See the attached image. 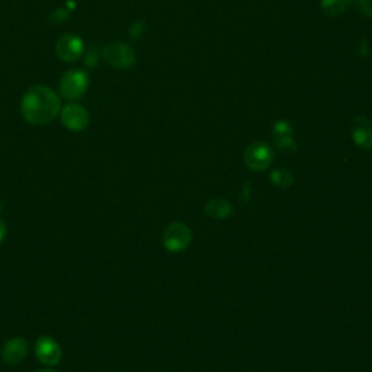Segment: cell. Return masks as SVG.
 <instances>
[{"mask_svg": "<svg viewBox=\"0 0 372 372\" xmlns=\"http://www.w3.org/2000/svg\"><path fill=\"white\" fill-rule=\"evenodd\" d=\"M6 234H8V227L5 221L0 220V243H3V240L6 238Z\"/></svg>", "mask_w": 372, "mask_h": 372, "instance_id": "cell-17", "label": "cell"}, {"mask_svg": "<svg viewBox=\"0 0 372 372\" xmlns=\"http://www.w3.org/2000/svg\"><path fill=\"white\" fill-rule=\"evenodd\" d=\"M204 213L207 214V217L213 218V220H227V218H230L233 216L234 207L227 200L216 198V200H209L205 204Z\"/></svg>", "mask_w": 372, "mask_h": 372, "instance_id": "cell-11", "label": "cell"}, {"mask_svg": "<svg viewBox=\"0 0 372 372\" xmlns=\"http://www.w3.org/2000/svg\"><path fill=\"white\" fill-rule=\"evenodd\" d=\"M192 241V232L185 223H170L163 233V246L170 253H181Z\"/></svg>", "mask_w": 372, "mask_h": 372, "instance_id": "cell-3", "label": "cell"}, {"mask_svg": "<svg viewBox=\"0 0 372 372\" xmlns=\"http://www.w3.org/2000/svg\"><path fill=\"white\" fill-rule=\"evenodd\" d=\"M273 137V144L275 147L284 150V152H294L297 150V143L294 141L293 136H288V137Z\"/></svg>", "mask_w": 372, "mask_h": 372, "instance_id": "cell-14", "label": "cell"}, {"mask_svg": "<svg viewBox=\"0 0 372 372\" xmlns=\"http://www.w3.org/2000/svg\"><path fill=\"white\" fill-rule=\"evenodd\" d=\"M61 122L70 131H83L89 125V112L77 104H69L61 111Z\"/></svg>", "mask_w": 372, "mask_h": 372, "instance_id": "cell-6", "label": "cell"}, {"mask_svg": "<svg viewBox=\"0 0 372 372\" xmlns=\"http://www.w3.org/2000/svg\"><path fill=\"white\" fill-rule=\"evenodd\" d=\"M273 161V152L265 141H254L246 149L245 163L253 172L266 170Z\"/></svg>", "mask_w": 372, "mask_h": 372, "instance_id": "cell-5", "label": "cell"}, {"mask_svg": "<svg viewBox=\"0 0 372 372\" xmlns=\"http://www.w3.org/2000/svg\"><path fill=\"white\" fill-rule=\"evenodd\" d=\"M0 213H2V204H0Z\"/></svg>", "mask_w": 372, "mask_h": 372, "instance_id": "cell-19", "label": "cell"}, {"mask_svg": "<svg viewBox=\"0 0 372 372\" xmlns=\"http://www.w3.org/2000/svg\"><path fill=\"white\" fill-rule=\"evenodd\" d=\"M56 53L63 61H76L83 53V41L74 34L63 35L56 44Z\"/></svg>", "mask_w": 372, "mask_h": 372, "instance_id": "cell-7", "label": "cell"}, {"mask_svg": "<svg viewBox=\"0 0 372 372\" xmlns=\"http://www.w3.org/2000/svg\"><path fill=\"white\" fill-rule=\"evenodd\" d=\"M89 88V76L85 70L72 69L60 80L58 90L64 99L76 101L86 93Z\"/></svg>", "mask_w": 372, "mask_h": 372, "instance_id": "cell-2", "label": "cell"}, {"mask_svg": "<svg viewBox=\"0 0 372 372\" xmlns=\"http://www.w3.org/2000/svg\"><path fill=\"white\" fill-rule=\"evenodd\" d=\"M352 5V0H321V10L327 16H339L345 13Z\"/></svg>", "mask_w": 372, "mask_h": 372, "instance_id": "cell-13", "label": "cell"}, {"mask_svg": "<svg viewBox=\"0 0 372 372\" xmlns=\"http://www.w3.org/2000/svg\"><path fill=\"white\" fill-rule=\"evenodd\" d=\"M104 58L112 67L127 70L136 64V53L131 47L124 42H111L104 48Z\"/></svg>", "mask_w": 372, "mask_h": 372, "instance_id": "cell-4", "label": "cell"}, {"mask_svg": "<svg viewBox=\"0 0 372 372\" xmlns=\"http://www.w3.org/2000/svg\"><path fill=\"white\" fill-rule=\"evenodd\" d=\"M293 134H294V129L288 121L281 120L273 125L272 136H275V137H288V136H293Z\"/></svg>", "mask_w": 372, "mask_h": 372, "instance_id": "cell-15", "label": "cell"}, {"mask_svg": "<svg viewBox=\"0 0 372 372\" xmlns=\"http://www.w3.org/2000/svg\"><path fill=\"white\" fill-rule=\"evenodd\" d=\"M29 345L24 337H13L8 341L2 348V359L8 365H18L21 364L28 355Z\"/></svg>", "mask_w": 372, "mask_h": 372, "instance_id": "cell-9", "label": "cell"}, {"mask_svg": "<svg viewBox=\"0 0 372 372\" xmlns=\"http://www.w3.org/2000/svg\"><path fill=\"white\" fill-rule=\"evenodd\" d=\"M60 108L61 102L58 95L47 86L31 88L21 101L22 117L32 125L51 122L58 115Z\"/></svg>", "mask_w": 372, "mask_h": 372, "instance_id": "cell-1", "label": "cell"}, {"mask_svg": "<svg viewBox=\"0 0 372 372\" xmlns=\"http://www.w3.org/2000/svg\"><path fill=\"white\" fill-rule=\"evenodd\" d=\"M352 140L361 149H372V121L365 117H357L352 121Z\"/></svg>", "mask_w": 372, "mask_h": 372, "instance_id": "cell-10", "label": "cell"}, {"mask_svg": "<svg viewBox=\"0 0 372 372\" xmlns=\"http://www.w3.org/2000/svg\"><path fill=\"white\" fill-rule=\"evenodd\" d=\"M38 372H54V371H50V369H41V371H38Z\"/></svg>", "mask_w": 372, "mask_h": 372, "instance_id": "cell-18", "label": "cell"}, {"mask_svg": "<svg viewBox=\"0 0 372 372\" xmlns=\"http://www.w3.org/2000/svg\"><path fill=\"white\" fill-rule=\"evenodd\" d=\"M35 355L41 364L47 366H54L61 361V348L48 336H41L35 343Z\"/></svg>", "mask_w": 372, "mask_h": 372, "instance_id": "cell-8", "label": "cell"}, {"mask_svg": "<svg viewBox=\"0 0 372 372\" xmlns=\"http://www.w3.org/2000/svg\"><path fill=\"white\" fill-rule=\"evenodd\" d=\"M270 182L278 188L289 189L294 185V175L289 169H285V168L273 169L270 172Z\"/></svg>", "mask_w": 372, "mask_h": 372, "instance_id": "cell-12", "label": "cell"}, {"mask_svg": "<svg viewBox=\"0 0 372 372\" xmlns=\"http://www.w3.org/2000/svg\"><path fill=\"white\" fill-rule=\"evenodd\" d=\"M355 6L368 18H372V0H355Z\"/></svg>", "mask_w": 372, "mask_h": 372, "instance_id": "cell-16", "label": "cell"}]
</instances>
